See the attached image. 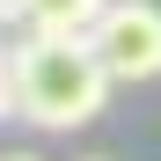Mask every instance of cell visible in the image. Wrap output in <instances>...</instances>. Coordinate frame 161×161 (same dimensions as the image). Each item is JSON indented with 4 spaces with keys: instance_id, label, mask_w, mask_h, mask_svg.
Masks as SVG:
<instances>
[{
    "instance_id": "277c9868",
    "label": "cell",
    "mask_w": 161,
    "mask_h": 161,
    "mask_svg": "<svg viewBox=\"0 0 161 161\" xmlns=\"http://www.w3.org/2000/svg\"><path fill=\"white\" fill-rule=\"evenodd\" d=\"M22 117V73H15V44H0V125Z\"/></svg>"
},
{
    "instance_id": "8992f818",
    "label": "cell",
    "mask_w": 161,
    "mask_h": 161,
    "mask_svg": "<svg viewBox=\"0 0 161 161\" xmlns=\"http://www.w3.org/2000/svg\"><path fill=\"white\" fill-rule=\"evenodd\" d=\"M0 161H44V154H0Z\"/></svg>"
},
{
    "instance_id": "6da1fadb",
    "label": "cell",
    "mask_w": 161,
    "mask_h": 161,
    "mask_svg": "<svg viewBox=\"0 0 161 161\" xmlns=\"http://www.w3.org/2000/svg\"><path fill=\"white\" fill-rule=\"evenodd\" d=\"M15 73H22V125L37 132H80L103 117L110 103V66L88 37H22L15 44Z\"/></svg>"
},
{
    "instance_id": "5b68a950",
    "label": "cell",
    "mask_w": 161,
    "mask_h": 161,
    "mask_svg": "<svg viewBox=\"0 0 161 161\" xmlns=\"http://www.w3.org/2000/svg\"><path fill=\"white\" fill-rule=\"evenodd\" d=\"M8 22H15V0H0V30H8Z\"/></svg>"
},
{
    "instance_id": "52a82bcc",
    "label": "cell",
    "mask_w": 161,
    "mask_h": 161,
    "mask_svg": "<svg viewBox=\"0 0 161 161\" xmlns=\"http://www.w3.org/2000/svg\"><path fill=\"white\" fill-rule=\"evenodd\" d=\"M88 161H95V154H88Z\"/></svg>"
},
{
    "instance_id": "3957f363",
    "label": "cell",
    "mask_w": 161,
    "mask_h": 161,
    "mask_svg": "<svg viewBox=\"0 0 161 161\" xmlns=\"http://www.w3.org/2000/svg\"><path fill=\"white\" fill-rule=\"evenodd\" d=\"M110 0H15V22L37 37H88Z\"/></svg>"
},
{
    "instance_id": "7a4b0ae2",
    "label": "cell",
    "mask_w": 161,
    "mask_h": 161,
    "mask_svg": "<svg viewBox=\"0 0 161 161\" xmlns=\"http://www.w3.org/2000/svg\"><path fill=\"white\" fill-rule=\"evenodd\" d=\"M88 44L103 51L110 80H125V88L161 80V8H154V0H110L103 22L88 30Z\"/></svg>"
}]
</instances>
